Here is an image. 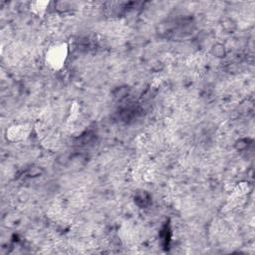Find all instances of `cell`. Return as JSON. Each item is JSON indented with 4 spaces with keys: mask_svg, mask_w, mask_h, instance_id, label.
<instances>
[{
    "mask_svg": "<svg viewBox=\"0 0 255 255\" xmlns=\"http://www.w3.org/2000/svg\"><path fill=\"white\" fill-rule=\"evenodd\" d=\"M30 132V128L27 125L13 126L7 130V136L13 140H19L27 137Z\"/></svg>",
    "mask_w": 255,
    "mask_h": 255,
    "instance_id": "2",
    "label": "cell"
},
{
    "mask_svg": "<svg viewBox=\"0 0 255 255\" xmlns=\"http://www.w3.org/2000/svg\"><path fill=\"white\" fill-rule=\"evenodd\" d=\"M67 45L66 44H60L50 49V51L47 54V61L50 63V65L55 68H61L63 63L65 62L67 58Z\"/></svg>",
    "mask_w": 255,
    "mask_h": 255,
    "instance_id": "1",
    "label": "cell"
}]
</instances>
